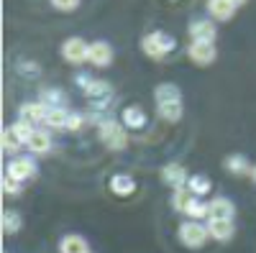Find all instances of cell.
I'll return each mask as SVG.
<instances>
[{"label": "cell", "mask_w": 256, "mask_h": 253, "mask_svg": "<svg viewBox=\"0 0 256 253\" xmlns=\"http://www.w3.org/2000/svg\"><path fill=\"white\" fill-rule=\"evenodd\" d=\"M62 51H64V59H67V61H72V64H80V61L88 59L90 46L84 44L82 38H70V41H64Z\"/></svg>", "instance_id": "cell-4"}, {"label": "cell", "mask_w": 256, "mask_h": 253, "mask_svg": "<svg viewBox=\"0 0 256 253\" xmlns=\"http://www.w3.org/2000/svg\"><path fill=\"white\" fill-rule=\"evenodd\" d=\"M52 3H54L59 10H72V8L80 5V0H52Z\"/></svg>", "instance_id": "cell-31"}, {"label": "cell", "mask_w": 256, "mask_h": 253, "mask_svg": "<svg viewBox=\"0 0 256 253\" xmlns=\"http://www.w3.org/2000/svg\"><path fill=\"white\" fill-rule=\"evenodd\" d=\"M187 187H190L192 195H208V192H210V182H208L205 177H190Z\"/></svg>", "instance_id": "cell-24"}, {"label": "cell", "mask_w": 256, "mask_h": 253, "mask_svg": "<svg viewBox=\"0 0 256 253\" xmlns=\"http://www.w3.org/2000/svg\"><path fill=\"white\" fill-rule=\"evenodd\" d=\"M18 184H20L18 179H13V177H8V174H6V177H3V192H6V195H16L18 189H20Z\"/></svg>", "instance_id": "cell-29"}, {"label": "cell", "mask_w": 256, "mask_h": 253, "mask_svg": "<svg viewBox=\"0 0 256 253\" xmlns=\"http://www.w3.org/2000/svg\"><path fill=\"white\" fill-rule=\"evenodd\" d=\"M88 59L92 61L95 67H105V64H110V59H113V49L108 41H95V44H90V54Z\"/></svg>", "instance_id": "cell-8"}, {"label": "cell", "mask_w": 256, "mask_h": 253, "mask_svg": "<svg viewBox=\"0 0 256 253\" xmlns=\"http://www.w3.org/2000/svg\"><path fill=\"white\" fill-rule=\"evenodd\" d=\"M28 149H31L34 154H44V151H49V149H52V138H49V133H44V131H34V136L28 138Z\"/></svg>", "instance_id": "cell-16"}, {"label": "cell", "mask_w": 256, "mask_h": 253, "mask_svg": "<svg viewBox=\"0 0 256 253\" xmlns=\"http://www.w3.org/2000/svg\"><path fill=\"white\" fill-rule=\"evenodd\" d=\"M123 123L128 125V128H141V125H146V115L141 108H126L123 110Z\"/></svg>", "instance_id": "cell-17"}, {"label": "cell", "mask_w": 256, "mask_h": 253, "mask_svg": "<svg viewBox=\"0 0 256 253\" xmlns=\"http://www.w3.org/2000/svg\"><path fill=\"white\" fill-rule=\"evenodd\" d=\"M84 90H88V97L95 100L98 105H102V102L110 100V84H108V82H95V79H90V84H88Z\"/></svg>", "instance_id": "cell-12"}, {"label": "cell", "mask_w": 256, "mask_h": 253, "mask_svg": "<svg viewBox=\"0 0 256 253\" xmlns=\"http://www.w3.org/2000/svg\"><path fill=\"white\" fill-rule=\"evenodd\" d=\"M162 177H164L166 184H172L174 189H184V184L190 182L184 166H180V164H166V166L162 169Z\"/></svg>", "instance_id": "cell-7"}, {"label": "cell", "mask_w": 256, "mask_h": 253, "mask_svg": "<svg viewBox=\"0 0 256 253\" xmlns=\"http://www.w3.org/2000/svg\"><path fill=\"white\" fill-rule=\"evenodd\" d=\"M156 102L164 105V102H180V90L174 84H159L156 87Z\"/></svg>", "instance_id": "cell-20"}, {"label": "cell", "mask_w": 256, "mask_h": 253, "mask_svg": "<svg viewBox=\"0 0 256 253\" xmlns=\"http://www.w3.org/2000/svg\"><path fill=\"white\" fill-rule=\"evenodd\" d=\"M226 169H228V172H233V174H248V172H254L244 156H230L226 161Z\"/></svg>", "instance_id": "cell-22"}, {"label": "cell", "mask_w": 256, "mask_h": 253, "mask_svg": "<svg viewBox=\"0 0 256 253\" xmlns=\"http://www.w3.org/2000/svg\"><path fill=\"white\" fill-rule=\"evenodd\" d=\"M13 131H16L20 138H24L26 143H28V138L34 136V128H31V123H28V120H18V123L13 125Z\"/></svg>", "instance_id": "cell-28"}, {"label": "cell", "mask_w": 256, "mask_h": 253, "mask_svg": "<svg viewBox=\"0 0 256 253\" xmlns=\"http://www.w3.org/2000/svg\"><path fill=\"white\" fill-rule=\"evenodd\" d=\"M20 143H26V141L20 138L13 128H10V131H8V128L3 131V149H6V151H16V149H20Z\"/></svg>", "instance_id": "cell-23"}, {"label": "cell", "mask_w": 256, "mask_h": 253, "mask_svg": "<svg viewBox=\"0 0 256 253\" xmlns=\"http://www.w3.org/2000/svg\"><path fill=\"white\" fill-rule=\"evenodd\" d=\"M192 197H195L192 192H184V189H177V195H174V207L184 213V210H187V205L192 202Z\"/></svg>", "instance_id": "cell-27"}, {"label": "cell", "mask_w": 256, "mask_h": 253, "mask_svg": "<svg viewBox=\"0 0 256 253\" xmlns=\"http://www.w3.org/2000/svg\"><path fill=\"white\" fill-rule=\"evenodd\" d=\"M208 233L216 241H228L233 236V220H210L208 223Z\"/></svg>", "instance_id": "cell-13"}, {"label": "cell", "mask_w": 256, "mask_h": 253, "mask_svg": "<svg viewBox=\"0 0 256 253\" xmlns=\"http://www.w3.org/2000/svg\"><path fill=\"white\" fill-rule=\"evenodd\" d=\"M208 10L212 13V18L228 20L233 15V10H236V5H233L230 0H208Z\"/></svg>", "instance_id": "cell-14"}, {"label": "cell", "mask_w": 256, "mask_h": 253, "mask_svg": "<svg viewBox=\"0 0 256 253\" xmlns=\"http://www.w3.org/2000/svg\"><path fill=\"white\" fill-rule=\"evenodd\" d=\"M159 113H162L164 120L177 123V120L182 118V100H180V102H164V105H159Z\"/></svg>", "instance_id": "cell-21"}, {"label": "cell", "mask_w": 256, "mask_h": 253, "mask_svg": "<svg viewBox=\"0 0 256 253\" xmlns=\"http://www.w3.org/2000/svg\"><path fill=\"white\" fill-rule=\"evenodd\" d=\"M208 218L210 220H230L233 218V202L226 197H218L208 205Z\"/></svg>", "instance_id": "cell-9"}, {"label": "cell", "mask_w": 256, "mask_h": 253, "mask_svg": "<svg viewBox=\"0 0 256 253\" xmlns=\"http://www.w3.org/2000/svg\"><path fill=\"white\" fill-rule=\"evenodd\" d=\"M36 174V164L26 156H20V159H13L8 164V177L18 179V182H24V179H31Z\"/></svg>", "instance_id": "cell-5"}, {"label": "cell", "mask_w": 256, "mask_h": 253, "mask_svg": "<svg viewBox=\"0 0 256 253\" xmlns=\"http://www.w3.org/2000/svg\"><path fill=\"white\" fill-rule=\"evenodd\" d=\"M46 102H54V108H59L62 92H59V90H46V92H44V105H46Z\"/></svg>", "instance_id": "cell-30"}, {"label": "cell", "mask_w": 256, "mask_h": 253, "mask_svg": "<svg viewBox=\"0 0 256 253\" xmlns=\"http://www.w3.org/2000/svg\"><path fill=\"white\" fill-rule=\"evenodd\" d=\"M20 115H24V120H28V123H41V120H46L49 108L44 102H28V105L20 108Z\"/></svg>", "instance_id": "cell-11"}, {"label": "cell", "mask_w": 256, "mask_h": 253, "mask_svg": "<svg viewBox=\"0 0 256 253\" xmlns=\"http://www.w3.org/2000/svg\"><path fill=\"white\" fill-rule=\"evenodd\" d=\"M230 3H233V5H241V3H244V0H230Z\"/></svg>", "instance_id": "cell-33"}, {"label": "cell", "mask_w": 256, "mask_h": 253, "mask_svg": "<svg viewBox=\"0 0 256 253\" xmlns=\"http://www.w3.org/2000/svg\"><path fill=\"white\" fill-rule=\"evenodd\" d=\"M100 136H102V141H105L108 149H123V146L128 143L126 131L120 128V123H116V120H102L100 123Z\"/></svg>", "instance_id": "cell-2"}, {"label": "cell", "mask_w": 256, "mask_h": 253, "mask_svg": "<svg viewBox=\"0 0 256 253\" xmlns=\"http://www.w3.org/2000/svg\"><path fill=\"white\" fill-rule=\"evenodd\" d=\"M110 189H113L118 197H126V195H131L134 189H136V182L128 177V174H116L113 182H110Z\"/></svg>", "instance_id": "cell-15"}, {"label": "cell", "mask_w": 256, "mask_h": 253, "mask_svg": "<svg viewBox=\"0 0 256 253\" xmlns=\"http://www.w3.org/2000/svg\"><path fill=\"white\" fill-rule=\"evenodd\" d=\"M187 54H190L192 61H198V64H210V61L216 59V46L208 44V41H192Z\"/></svg>", "instance_id": "cell-6"}, {"label": "cell", "mask_w": 256, "mask_h": 253, "mask_svg": "<svg viewBox=\"0 0 256 253\" xmlns=\"http://www.w3.org/2000/svg\"><path fill=\"white\" fill-rule=\"evenodd\" d=\"M208 228H202L200 223H182V228H180V238H182V243L187 246V248H200L205 241H208Z\"/></svg>", "instance_id": "cell-3"}, {"label": "cell", "mask_w": 256, "mask_h": 253, "mask_svg": "<svg viewBox=\"0 0 256 253\" xmlns=\"http://www.w3.org/2000/svg\"><path fill=\"white\" fill-rule=\"evenodd\" d=\"M59 248H62V253H88V243H84L80 236H67Z\"/></svg>", "instance_id": "cell-19"}, {"label": "cell", "mask_w": 256, "mask_h": 253, "mask_svg": "<svg viewBox=\"0 0 256 253\" xmlns=\"http://www.w3.org/2000/svg\"><path fill=\"white\" fill-rule=\"evenodd\" d=\"M80 125H82V118H80V115H70V123H67V128H74V131H77Z\"/></svg>", "instance_id": "cell-32"}, {"label": "cell", "mask_w": 256, "mask_h": 253, "mask_svg": "<svg viewBox=\"0 0 256 253\" xmlns=\"http://www.w3.org/2000/svg\"><path fill=\"white\" fill-rule=\"evenodd\" d=\"M251 174H254V179H256V166H254V172H251Z\"/></svg>", "instance_id": "cell-34"}, {"label": "cell", "mask_w": 256, "mask_h": 253, "mask_svg": "<svg viewBox=\"0 0 256 253\" xmlns=\"http://www.w3.org/2000/svg\"><path fill=\"white\" fill-rule=\"evenodd\" d=\"M190 36H192V41H208V44H212L216 41V26H212V20H195V23H190Z\"/></svg>", "instance_id": "cell-10"}, {"label": "cell", "mask_w": 256, "mask_h": 253, "mask_svg": "<svg viewBox=\"0 0 256 253\" xmlns=\"http://www.w3.org/2000/svg\"><path fill=\"white\" fill-rule=\"evenodd\" d=\"M3 230L6 233H18L20 230V218L16 213H3Z\"/></svg>", "instance_id": "cell-26"}, {"label": "cell", "mask_w": 256, "mask_h": 253, "mask_svg": "<svg viewBox=\"0 0 256 253\" xmlns=\"http://www.w3.org/2000/svg\"><path fill=\"white\" fill-rule=\"evenodd\" d=\"M141 46H144V51L152 56V59H164L169 51L174 49V38L166 36L164 31H154V33H148L141 41Z\"/></svg>", "instance_id": "cell-1"}, {"label": "cell", "mask_w": 256, "mask_h": 253, "mask_svg": "<svg viewBox=\"0 0 256 253\" xmlns=\"http://www.w3.org/2000/svg\"><path fill=\"white\" fill-rule=\"evenodd\" d=\"M184 213H187L190 218H205V215H208V205H202L198 197H192V202L187 205Z\"/></svg>", "instance_id": "cell-25"}, {"label": "cell", "mask_w": 256, "mask_h": 253, "mask_svg": "<svg viewBox=\"0 0 256 253\" xmlns=\"http://www.w3.org/2000/svg\"><path fill=\"white\" fill-rule=\"evenodd\" d=\"M44 123L52 125V128H64V125L70 123V113L64 108H49V115H46Z\"/></svg>", "instance_id": "cell-18"}]
</instances>
